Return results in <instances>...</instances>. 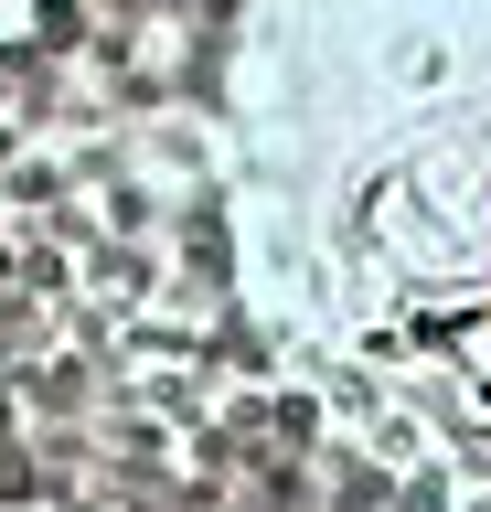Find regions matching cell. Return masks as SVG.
Masks as SVG:
<instances>
[{"instance_id":"obj_1","label":"cell","mask_w":491,"mask_h":512,"mask_svg":"<svg viewBox=\"0 0 491 512\" xmlns=\"http://www.w3.org/2000/svg\"><path fill=\"white\" fill-rule=\"evenodd\" d=\"M225 224L331 427L491 512V0H246Z\"/></svg>"},{"instance_id":"obj_2","label":"cell","mask_w":491,"mask_h":512,"mask_svg":"<svg viewBox=\"0 0 491 512\" xmlns=\"http://www.w3.org/2000/svg\"><path fill=\"white\" fill-rule=\"evenodd\" d=\"M54 11H65V0H0V54H22V43H33Z\"/></svg>"}]
</instances>
